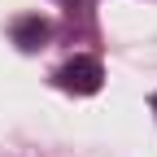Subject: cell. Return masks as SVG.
Returning <instances> with one entry per match:
<instances>
[{
  "instance_id": "1",
  "label": "cell",
  "mask_w": 157,
  "mask_h": 157,
  "mask_svg": "<svg viewBox=\"0 0 157 157\" xmlns=\"http://www.w3.org/2000/svg\"><path fill=\"white\" fill-rule=\"evenodd\" d=\"M52 83L61 87V92H74V96H96L101 83H105V70H101L96 57H83V52H78V57H70L66 66H57Z\"/></svg>"
},
{
  "instance_id": "2",
  "label": "cell",
  "mask_w": 157,
  "mask_h": 157,
  "mask_svg": "<svg viewBox=\"0 0 157 157\" xmlns=\"http://www.w3.org/2000/svg\"><path fill=\"white\" fill-rule=\"evenodd\" d=\"M44 39H48V22H44L39 13H26V17L13 22V44H17V48L35 52V48H44Z\"/></svg>"
},
{
  "instance_id": "3",
  "label": "cell",
  "mask_w": 157,
  "mask_h": 157,
  "mask_svg": "<svg viewBox=\"0 0 157 157\" xmlns=\"http://www.w3.org/2000/svg\"><path fill=\"white\" fill-rule=\"evenodd\" d=\"M153 109H157V96H153Z\"/></svg>"
}]
</instances>
